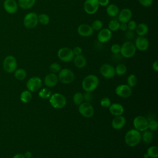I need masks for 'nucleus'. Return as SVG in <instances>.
<instances>
[{
	"label": "nucleus",
	"instance_id": "nucleus-1",
	"mask_svg": "<svg viewBox=\"0 0 158 158\" xmlns=\"http://www.w3.org/2000/svg\"><path fill=\"white\" fill-rule=\"evenodd\" d=\"M141 140L140 131L136 129H131L127 132L125 136V142L130 147H134L138 144Z\"/></svg>",
	"mask_w": 158,
	"mask_h": 158
},
{
	"label": "nucleus",
	"instance_id": "nucleus-2",
	"mask_svg": "<svg viewBox=\"0 0 158 158\" xmlns=\"http://www.w3.org/2000/svg\"><path fill=\"white\" fill-rule=\"evenodd\" d=\"M99 85V79L94 75H88L84 78L81 86L86 92H91L96 89Z\"/></svg>",
	"mask_w": 158,
	"mask_h": 158
},
{
	"label": "nucleus",
	"instance_id": "nucleus-3",
	"mask_svg": "<svg viewBox=\"0 0 158 158\" xmlns=\"http://www.w3.org/2000/svg\"><path fill=\"white\" fill-rule=\"evenodd\" d=\"M136 49L133 42L127 41L121 46L120 54L125 58H131L133 57L136 53Z\"/></svg>",
	"mask_w": 158,
	"mask_h": 158
},
{
	"label": "nucleus",
	"instance_id": "nucleus-4",
	"mask_svg": "<svg viewBox=\"0 0 158 158\" xmlns=\"http://www.w3.org/2000/svg\"><path fill=\"white\" fill-rule=\"evenodd\" d=\"M2 67L4 71L8 73H14L17 69V61L12 55H8L5 57L2 62Z\"/></svg>",
	"mask_w": 158,
	"mask_h": 158
},
{
	"label": "nucleus",
	"instance_id": "nucleus-5",
	"mask_svg": "<svg viewBox=\"0 0 158 158\" xmlns=\"http://www.w3.org/2000/svg\"><path fill=\"white\" fill-rule=\"evenodd\" d=\"M49 103L55 109L64 108L67 103L65 97L60 93H54L49 98Z\"/></svg>",
	"mask_w": 158,
	"mask_h": 158
},
{
	"label": "nucleus",
	"instance_id": "nucleus-6",
	"mask_svg": "<svg viewBox=\"0 0 158 158\" xmlns=\"http://www.w3.org/2000/svg\"><path fill=\"white\" fill-rule=\"evenodd\" d=\"M23 24L28 29L35 28L38 24V14L33 12L27 13L23 17Z\"/></svg>",
	"mask_w": 158,
	"mask_h": 158
},
{
	"label": "nucleus",
	"instance_id": "nucleus-7",
	"mask_svg": "<svg viewBox=\"0 0 158 158\" xmlns=\"http://www.w3.org/2000/svg\"><path fill=\"white\" fill-rule=\"evenodd\" d=\"M59 80L64 84H70L72 83L75 79L73 72L69 69H63L59 72Z\"/></svg>",
	"mask_w": 158,
	"mask_h": 158
},
{
	"label": "nucleus",
	"instance_id": "nucleus-8",
	"mask_svg": "<svg viewBox=\"0 0 158 158\" xmlns=\"http://www.w3.org/2000/svg\"><path fill=\"white\" fill-rule=\"evenodd\" d=\"M74 56L72 49L67 47H62L57 51V57L62 62H71L73 60Z\"/></svg>",
	"mask_w": 158,
	"mask_h": 158
},
{
	"label": "nucleus",
	"instance_id": "nucleus-9",
	"mask_svg": "<svg viewBox=\"0 0 158 158\" xmlns=\"http://www.w3.org/2000/svg\"><path fill=\"white\" fill-rule=\"evenodd\" d=\"M78 111L81 115L86 118H90L94 113V107L88 102H83L78 106Z\"/></svg>",
	"mask_w": 158,
	"mask_h": 158
},
{
	"label": "nucleus",
	"instance_id": "nucleus-10",
	"mask_svg": "<svg viewBox=\"0 0 158 158\" xmlns=\"http://www.w3.org/2000/svg\"><path fill=\"white\" fill-rule=\"evenodd\" d=\"M99 7L98 0H85L83 3L84 11L89 15L95 14L98 10Z\"/></svg>",
	"mask_w": 158,
	"mask_h": 158
},
{
	"label": "nucleus",
	"instance_id": "nucleus-11",
	"mask_svg": "<svg viewBox=\"0 0 158 158\" xmlns=\"http://www.w3.org/2000/svg\"><path fill=\"white\" fill-rule=\"evenodd\" d=\"M42 86V80L38 77L30 78L26 83L27 89L31 92H35L40 89Z\"/></svg>",
	"mask_w": 158,
	"mask_h": 158
},
{
	"label": "nucleus",
	"instance_id": "nucleus-12",
	"mask_svg": "<svg viewBox=\"0 0 158 158\" xmlns=\"http://www.w3.org/2000/svg\"><path fill=\"white\" fill-rule=\"evenodd\" d=\"M133 125L135 129L139 131H144L148 130V120L143 116H137L133 120Z\"/></svg>",
	"mask_w": 158,
	"mask_h": 158
},
{
	"label": "nucleus",
	"instance_id": "nucleus-13",
	"mask_svg": "<svg viewBox=\"0 0 158 158\" xmlns=\"http://www.w3.org/2000/svg\"><path fill=\"white\" fill-rule=\"evenodd\" d=\"M101 74L106 78H112L115 75V68L110 64L106 63L102 64L100 67Z\"/></svg>",
	"mask_w": 158,
	"mask_h": 158
},
{
	"label": "nucleus",
	"instance_id": "nucleus-14",
	"mask_svg": "<svg viewBox=\"0 0 158 158\" xmlns=\"http://www.w3.org/2000/svg\"><path fill=\"white\" fill-rule=\"evenodd\" d=\"M2 6L4 10L9 14L16 13L19 9L17 1L15 0H4Z\"/></svg>",
	"mask_w": 158,
	"mask_h": 158
},
{
	"label": "nucleus",
	"instance_id": "nucleus-15",
	"mask_svg": "<svg viewBox=\"0 0 158 158\" xmlns=\"http://www.w3.org/2000/svg\"><path fill=\"white\" fill-rule=\"evenodd\" d=\"M132 93L131 88L128 85H119L115 88V93L120 98H127L131 96Z\"/></svg>",
	"mask_w": 158,
	"mask_h": 158
},
{
	"label": "nucleus",
	"instance_id": "nucleus-16",
	"mask_svg": "<svg viewBox=\"0 0 158 158\" xmlns=\"http://www.w3.org/2000/svg\"><path fill=\"white\" fill-rule=\"evenodd\" d=\"M136 50L139 51H146L149 46V42L147 38L145 36H138L135 41L134 43Z\"/></svg>",
	"mask_w": 158,
	"mask_h": 158
},
{
	"label": "nucleus",
	"instance_id": "nucleus-17",
	"mask_svg": "<svg viewBox=\"0 0 158 158\" xmlns=\"http://www.w3.org/2000/svg\"><path fill=\"white\" fill-rule=\"evenodd\" d=\"M97 40L101 43H106L110 40L112 38V31L108 28H102L98 31Z\"/></svg>",
	"mask_w": 158,
	"mask_h": 158
},
{
	"label": "nucleus",
	"instance_id": "nucleus-18",
	"mask_svg": "<svg viewBox=\"0 0 158 158\" xmlns=\"http://www.w3.org/2000/svg\"><path fill=\"white\" fill-rule=\"evenodd\" d=\"M94 30L91 25L87 23H83L80 25L77 28L78 34L83 37H89L92 36Z\"/></svg>",
	"mask_w": 158,
	"mask_h": 158
},
{
	"label": "nucleus",
	"instance_id": "nucleus-19",
	"mask_svg": "<svg viewBox=\"0 0 158 158\" xmlns=\"http://www.w3.org/2000/svg\"><path fill=\"white\" fill-rule=\"evenodd\" d=\"M132 12L128 8H123L119 11L118 20L120 23H127L132 18Z\"/></svg>",
	"mask_w": 158,
	"mask_h": 158
},
{
	"label": "nucleus",
	"instance_id": "nucleus-20",
	"mask_svg": "<svg viewBox=\"0 0 158 158\" xmlns=\"http://www.w3.org/2000/svg\"><path fill=\"white\" fill-rule=\"evenodd\" d=\"M59 81L58 77L56 73H49L47 74L44 77V84L48 88H52L55 86Z\"/></svg>",
	"mask_w": 158,
	"mask_h": 158
},
{
	"label": "nucleus",
	"instance_id": "nucleus-21",
	"mask_svg": "<svg viewBox=\"0 0 158 158\" xmlns=\"http://www.w3.org/2000/svg\"><path fill=\"white\" fill-rule=\"evenodd\" d=\"M126 124V119L122 115L115 116L112 121V127L115 130H120Z\"/></svg>",
	"mask_w": 158,
	"mask_h": 158
},
{
	"label": "nucleus",
	"instance_id": "nucleus-22",
	"mask_svg": "<svg viewBox=\"0 0 158 158\" xmlns=\"http://www.w3.org/2000/svg\"><path fill=\"white\" fill-rule=\"evenodd\" d=\"M110 113L114 116L122 115L124 112V108L123 106L118 103H114L110 104L109 107Z\"/></svg>",
	"mask_w": 158,
	"mask_h": 158
},
{
	"label": "nucleus",
	"instance_id": "nucleus-23",
	"mask_svg": "<svg viewBox=\"0 0 158 158\" xmlns=\"http://www.w3.org/2000/svg\"><path fill=\"white\" fill-rule=\"evenodd\" d=\"M73 61L74 65L79 69H82L86 65V59L82 54L75 56Z\"/></svg>",
	"mask_w": 158,
	"mask_h": 158
},
{
	"label": "nucleus",
	"instance_id": "nucleus-24",
	"mask_svg": "<svg viewBox=\"0 0 158 158\" xmlns=\"http://www.w3.org/2000/svg\"><path fill=\"white\" fill-rule=\"evenodd\" d=\"M36 3V0H17L19 7L23 10L30 9L33 7Z\"/></svg>",
	"mask_w": 158,
	"mask_h": 158
},
{
	"label": "nucleus",
	"instance_id": "nucleus-25",
	"mask_svg": "<svg viewBox=\"0 0 158 158\" xmlns=\"http://www.w3.org/2000/svg\"><path fill=\"white\" fill-rule=\"evenodd\" d=\"M120 10L118 7L115 4H109L106 7V13L107 14L111 17H115L118 15Z\"/></svg>",
	"mask_w": 158,
	"mask_h": 158
},
{
	"label": "nucleus",
	"instance_id": "nucleus-26",
	"mask_svg": "<svg viewBox=\"0 0 158 158\" xmlns=\"http://www.w3.org/2000/svg\"><path fill=\"white\" fill-rule=\"evenodd\" d=\"M149 27L148 26L144 23H140L137 25L136 28L135 29L136 33L138 36H145L148 33Z\"/></svg>",
	"mask_w": 158,
	"mask_h": 158
},
{
	"label": "nucleus",
	"instance_id": "nucleus-27",
	"mask_svg": "<svg viewBox=\"0 0 158 158\" xmlns=\"http://www.w3.org/2000/svg\"><path fill=\"white\" fill-rule=\"evenodd\" d=\"M20 101L25 104L29 103L32 99V94L31 92L28 89L23 91L20 96Z\"/></svg>",
	"mask_w": 158,
	"mask_h": 158
},
{
	"label": "nucleus",
	"instance_id": "nucleus-28",
	"mask_svg": "<svg viewBox=\"0 0 158 158\" xmlns=\"http://www.w3.org/2000/svg\"><path fill=\"white\" fill-rule=\"evenodd\" d=\"M14 75L16 79L19 80H23L27 77V72L22 68L17 69L14 72Z\"/></svg>",
	"mask_w": 158,
	"mask_h": 158
},
{
	"label": "nucleus",
	"instance_id": "nucleus-29",
	"mask_svg": "<svg viewBox=\"0 0 158 158\" xmlns=\"http://www.w3.org/2000/svg\"><path fill=\"white\" fill-rule=\"evenodd\" d=\"M38 23H40L42 25H47L50 22L49 16L44 13H41L38 15Z\"/></svg>",
	"mask_w": 158,
	"mask_h": 158
},
{
	"label": "nucleus",
	"instance_id": "nucleus-30",
	"mask_svg": "<svg viewBox=\"0 0 158 158\" xmlns=\"http://www.w3.org/2000/svg\"><path fill=\"white\" fill-rule=\"evenodd\" d=\"M153 138V134L151 131H148V130L143 131V134L141 135V139H143V141L146 143H150Z\"/></svg>",
	"mask_w": 158,
	"mask_h": 158
},
{
	"label": "nucleus",
	"instance_id": "nucleus-31",
	"mask_svg": "<svg viewBox=\"0 0 158 158\" xmlns=\"http://www.w3.org/2000/svg\"><path fill=\"white\" fill-rule=\"evenodd\" d=\"M146 154L149 157L157 158L158 157V148L156 146H152L148 148Z\"/></svg>",
	"mask_w": 158,
	"mask_h": 158
},
{
	"label": "nucleus",
	"instance_id": "nucleus-32",
	"mask_svg": "<svg viewBox=\"0 0 158 158\" xmlns=\"http://www.w3.org/2000/svg\"><path fill=\"white\" fill-rule=\"evenodd\" d=\"M120 23L118 20H111L108 23V28L112 32L119 30Z\"/></svg>",
	"mask_w": 158,
	"mask_h": 158
},
{
	"label": "nucleus",
	"instance_id": "nucleus-33",
	"mask_svg": "<svg viewBox=\"0 0 158 158\" xmlns=\"http://www.w3.org/2000/svg\"><path fill=\"white\" fill-rule=\"evenodd\" d=\"M51 90L48 88H44L40 90L38 93V96L40 98L46 99L48 98H49L51 95Z\"/></svg>",
	"mask_w": 158,
	"mask_h": 158
},
{
	"label": "nucleus",
	"instance_id": "nucleus-34",
	"mask_svg": "<svg viewBox=\"0 0 158 158\" xmlns=\"http://www.w3.org/2000/svg\"><path fill=\"white\" fill-rule=\"evenodd\" d=\"M127 66L123 64H119L115 68V74L119 76L124 75L127 72Z\"/></svg>",
	"mask_w": 158,
	"mask_h": 158
},
{
	"label": "nucleus",
	"instance_id": "nucleus-35",
	"mask_svg": "<svg viewBox=\"0 0 158 158\" xmlns=\"http://www.w3.org/2000/svg\"><path fill=\"white\" fill-rule=\"evenodd\" d=\"M83 94L80 92L76 93L73 96V101L76 105H80L83 102Z\"/></svg>",
	"mask_w": 158,
	"mask_h": 158
},
{
	"label": "nucleus",
	"instance_id": "nucleus-36",
	"mask_svg": "<svg viewBox=\"0 0 158 158\" xmlns=\"http://www.w3.org/2000/svg\"><path fill=\"white\" fill-rule=\"evenodd\" d=\"M91 26L94 31H99L102 28L103 23L101 20L96 19L92 22Z\"/></svg>",
	"mask_w": 158,
	"mask_h": 158
},
{
	"label": "nucleus",
	"instance_id": "nucleus-37",
	"mask_svg": "<svg viewBox=\"0 0 158 158\" xmlns=\"http://www.w3.org/2000/svg\"><path fill=\"white\" fill-rule=\"evenodd\" d=\"M127 83H128V85L131 88L135 86L137 83L136 77L133 74L130 75L127 78Z\"/></svg>",
	"mask_w": 158,
	"mask_h": 158
},
{
	"label": "nucleus",
	"instance_id": "nucleus-38",
	"mask_svg": "<svg viewBox=\"0 0 158 158\" xmlns=\"http://www.w3.org/2000/svg\"><path fill=\"white\" fill-rule=\"evenodd\" d=\"M49 70L52 73H59V72L61 70V67L59 64L57 62H53L49 65Z\"/></svg>",
	"mask_w": 158,
	"mask_h": 158
},
{
	"label": "nucleus",
	"instance_id": "nucleus-39",
	"mask_svg": "<svg viewBox=\"0 0 158 158\" xmlns=\"http://www.w3.org/2000/svg\"><path fill=\"white\" fill-rule=\"evenodd\" d=\"M158 123L155 120H151L148 121V129H149L151 131H156L157 129Z\"/></svg>",
	"mask_w": 158,
	"mask_h": 158
},
{
	"label": "nucleus",
	"instance_id": "nucleus-40",
	"mask_svg": "<svg viewBox=\"0 0 158 158\" xmlns=\"http://www.w3.org/2000/svg\"><path fill=\"white\" fill-rule=\"evenodd\" d=\"M100 104L102 107L108 108L110 104H111V101L110 99L107 97H104L102 98L100 101Z\"/></svg>",
	"mask_w": 158,
	"mask_h": 158
},
{
	"label": "nucleus",
	"instance_id": "nucleus-41",
	"mask_svg": "<svg viewBox=\"0 0 158 158\" xmlns=\"http://www.w3.org/2000/svg\"><path fill=\"white\" fill-rule=\"evenodd\" d=\"M121 46L117 43L113 44L110 47V51L113 54H118L120 52Z\"/></svg>",
	"mask_w": 158,
	"mask_h": 158
},
{
	"label": "nucleus",
	"instance_id": "nucleus-42",
	"mask_svg": "<svg viewBox=\"0 0 158 158\" xmlns=\"http://www.w3.org/2000/svg\"><path fill=\"white\" fill-rule=\"evenodd\" d=\"M127 27H128V30H130V31H135L136 28V26H137V23L136 22V21L133 20H130V21H128L127 23Z\"/></svg>",
	"mask_w": 158,
	"mask_h": 158
},
{
	"label": "nucleus",
	"instance_id": "nucleus-43",
	"mask_svg": "<svg viewBox=\"0 0 158 158\" xmlns=\"http://www.w3.org/2000/svg\"><path fill=\"white\" fill-rule=\"evenodd\" d=\"M138 1L142 6L145 7H150L153 3V0H138Z\"/></svg>",
	"mask_w": 158,
	"mask_h": 158
},
{
	"label": "nucleus",
	"instance_id": "nucleus-44",
	"mask_svg": "<svg viewBox=\"0 0 158 158\" xmlns=\"http://www.w3.org/2000/svg\"><path fill=\"white\" fill-rule=\"evenodd\" d=\"M125 36L127 40H128V41H130V40H132L135 37V33H134L133 31H130V30H127L125 31Z\"/></svg>",
	"mask_w": 158,
	"mask_h": 158
},
{
	"label": "nucleus",
	"instance_id": "nucleus-45",
	"mask_svg": "<svg viewBox=\"0 0 158 158\" xmlns=\"http://www.w3.org/2000/svg\"><path fill=\"white\" fill-rule=\"evenodd\" d=\"M83 99L85 101V102H89L93 99V95L91 94V92H86L83 94Z\"/></svg>",
	"mask_w": 158,
	"mask_h": 158
},
{
	"label": "nucleus",
	"instance_id": "nucleus-46",
	"mask_svg": "<svg viewBox=\"0 0 158 158\" xmlns=\"http://www.w3.org/2000/svg\"><path fill=\"white\" fill-rule=\"evenodd\" d=\"M72 51H73V53L74 56H77V55L81 54L82 49L80 46H75L72 49Z\"/></svg>",
	"mask_w": 158,
	"mask_h": 158
},
{
	"label": "nucleus",
	"instance_id": "nucleus-47",
	"mask_svg": "<svg viewBox=\"0 0 158 158\" xmlns=\"http://www.w3.org/2000/svg\"><path fill=\"white\" fill-rule=\"evenodd\" d=\"M99 6L107 7L110 2V0H98Z\"/></svg>",
	"mask_w": 158,
	"mask_h": 158
},
{
	"label": "nucleus",
	"instance_id": "nucleus-48",
	"mask_svg": "<svg viewBox=\"0 0 158 158\" xmlns=\"http://www.w3.org/2000/svg\"><path fill=\"white\" fill-rule=\"evenodd\" d=\"M119 30H120L122 31H126L128 30L127 24L126 23H120Z\"/></svg>",
	"mask_w": 158,
	"mask_h": 158
},
{
	"label": "nucleus",
	"instance_id": "nucleus-49",
	"mask_svg": "<svg viewBox=\"0 0 158 158\" xmlns=\"http://www.w3.org/2000/svg\"><path fill=\"white\" fill-rule=\"evenodd\" d=\"M152 69L156 72H158V61L157 60H155L153 64H152Z\"/></svg>",
	"mask_w": 158,
	"mask_h": 158
},
{
	"label": "nucleus",
	"instance_id": "nucleus-50",
	"mask_svg": "<svg viewBox=\"0 0 158 158\" xmlns=\"http://www.w3.org/2000/svg\"><path fill=\"white\" fill-rule=\"evenodd\" d=\"M23 155H24L25 158H31L32 157V153L30 151H26L23 154Z\"/></svg>",
	"mask_w": 158,
	"mask_h": 158
},
{
	"label": "nucleus",
	"instance_id": "nucleus-51",
	"mask_svg": "<svg viewBox=\"0 0 158 158\" xmlns=\"http://www.w3.org/2000/svg\"><path fill=\"white\" fill-rule=\"evenodd\" d=\"M12 158H25L24 155L23 154H21V153H17V154H15L13 157Z\"/></svg>",
	"mask_w": 158,
	"mask_h": 158
},
{
	"label": "nucleus",
	"instance_id": "nucleus-52",
	"mask_svg": "<svg viewBox=\"0 0 158 158\" xmlns=\"http://www.w3.org/2000/svg\"><path fill=\"white\" fill-rule=\"evenodd\" d=\"M144 158H148L149 157H148V155L146 153V154L144 155Z\"/></svg>",
	"mask_w": 158,
	"mask_h": 158
},
{
	"label": "nucleus",
	"instance_id": "nucleus-53",
	"mask_svg": "<svg viewBox=\"0 0 158 158\" xmlns=\"http://www.w3.org/2000/svg\"><path fill=\"white\" fill-rule=\"evenodd\" d=\"M15 1H17V0H15Z\"/></svg>",
	"mask_w": 158,
	"mask_h": 158
},
{
	"label": "nucleus",
	"instance_id": "nucleus-54",
	"mask_svg": "<svg viewBox=\"0 0 158 158\" xmlns=\"http://www.w3.org/2000/svg\"><path fill=\"white\" fill-rule=\"evenodd\" d=\"M31 158H32V157H31Z\"/></svg>",
	"mask_w": 158,
	"mask_h": 158
}]
</instances>
